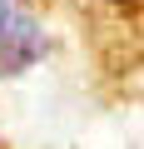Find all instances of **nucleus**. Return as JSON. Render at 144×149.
Returning a JSON list of instances; mask_svg holds the SVG:
<instances>
[{
  "mask_svg": "<svg viewBox=\"0 0 144 149\" xmlns=\"http://www.w3.org/2000/svg\"><path fill=\"white\" fill-rule=\"evenodd\" d=\"M75 10L95 25H144V0H75Z\"/></svg>",
  "mask_w": 144,
  "mask_h": 149,
  "instance_id": "nucleus-1",
  "label": "nucleus"
}]
</instances>
